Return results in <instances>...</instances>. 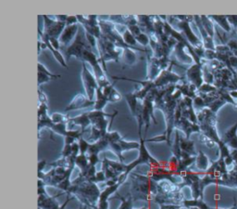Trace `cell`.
<instances>
[{
	"label": "cell",
	"instance_id": "28",
	"mask_svg": "<svg viewBox=\"0 0 237 209\" xmlns=\"http://www.w3.org/2000/svg\"><path fill=\"white\" fill-rule=\"evenodd\" d=\"M208 165V159L207 157L203 154L202 152L199 153V157L197 158V167L200 169H206Z\"/></svg>",
	"mask_w": 237,
	"mask_h": 209
},
{
	"label": "cell",
	"instance_id": "7",
	"mask_svg": "<svg viewBox=\"0 0 237 209\" xmlns=\"http://www.w3.org/2000/svg\"><path fill=\"white\" fill-rule=\"evenodd\" d=\"M95 100H90L87 97L79 93L73 98V100L70 101V103L65 108V112L88 108L90 106H95Z\"/></svg>",
	"mask_w": 237,
	"mask_h": 209
},
{
	"label": "cell",
	"instance_id": "34",
	"mask_svg": "<svg viewBox=\"0 0 237 209\" xmlns=\"http://www.w3.org/2000/svg\"><path fill=\"white\" fill-rule=\"evenodd\" d=\"M108 98L109 102H117V101H120L121 100V95L117 90L113 89L112 92L110 93V95Z\"/></svg>",
	"mask_w": 237,
	"mask_h": 209
},
{
	"label": "cell",
	"instance_id": "46",
	"mask_svg": "<svg viewBox=\"0 0 237 209\" xmlns=\"http://www.w3.org/2000/svg\"><path fill=\"white\" fill-rule=\"evenodd\" d=\"M45 165H46V161H45V160L40 161L39 164H38V172H42V170L44 168Z\"/></svg>",
	"mask_w": 237,
	"mask_h": 209
},
{
	"label": "cell",
	"instance_id": "5",
	"mask_svg": "<svg viewBox=\"0 0 237 209\" xmlns=\"http://www.w3.org/2000/svg\"><path fill=\"white\" fill-rule=\"evenodd\" d=\"M82 64H83L82 80H83V87L86 91V96L90 100H94L95 93L99 87H98L97 81L95 79V76H93V74L87 69L85 61H82Z\"/></svg>",
	"mask_w": 237,
	"mask_h": 209
},
{
	"label": "cell",
	"instance_id": "33",
	"mask_svg": "<svg viewBox=\"0 0 237 209\" xmlns=\"http://www.w3.org/2000/svg\"><path fill=\"white\" fill-rule=\"evenodd\" d=\"M51 80H54L52 77H50L49 75L44 73H41V72H38V86H41L43 83H45V82H49Z\"/></svg>",
	"mask_w": 237,
	"mask_h": 209
},
{
	"label": "cell",
	"instance_id": "45",
	"mask_svg": "<svg viewBox=\"0 0 237 209\" xmlns=\"http://www.w3.org/2000/svg\"><path fill=\"white\" fill-rule=\"evenodd\" d=\"M75 142V139L72 137H65V144L71 145Z\"/></svg>",
	"mask_w": 237,
	"mask_h": 209
},
{
	"label": "cell",
	"instance_id": "22",
	"mask_svg": "<svg viewBox=\"0 0 237 209\" xmlns=\"http://www.w3.org/2000/svg\"><path fill=\"white\" fill-rule=\"evenodd\" d=\"M181 150L182 152H185L189 154L194 153V142L189 141L188 140H184V138L181 137Z\"/></svg>",
	"mask_w": 237,
	"mask_h": 209
},
{
	"label": "cell",
	"instance_id": "20",
	"mask_svg": "<svg viewBox=\"0 0 237 209\" xmlns=\"http://www.w3.org/2000/svg\"><path fill=\"white\" fill-rule=\"evenodd\" d=\"M50 118H51V120H52V122L54 124H65V125H68V123L70 122V117H68L66 114L58 113H55L51 114Z\"/></svg>",
	"mask_w": 237,
	"mask_h": 209
},
{
	"label": "cell",
	"instance_id": "12",
	"mask_svg": "<svg viewBox=\"0 0 237 209\" xmlns=\"http://www.w3.org/2000/svg\"><path fill=\"white\" fill-rule=\"evenodd\" d=\"M190 47V45L188 43H183V42H178L177 46L174 47L172 54L175 55L176 59L180 61V62H186V63H190L192 59L189 55H187L185 53V49Z\"/></svg>",
	"mask_w": 237,
	"mask_h": 209
},
{
	"label": "cell",
	"instance_id": "39",
	"mask_svg": "<svg viewBox=\"0 0 237 209\" xmlns=\"http://www.w3.org/2000/svg\"><path fill=\"white\" fill-rule=\"evenodd\" d=\"M62 155H63V158H69L70 156L72 155L71 145L65 144V146L63 148V151H62Z\"/></svg>",
	"mask_w": 237,
	"mask_h": 209
},
{
	"label": "cell",
	"instance_id": "30",
	"mask_svg": "<svg viewBox=\"0 0 237 209\" xmlns=\"http://www.w3.org/2000/svg\"><path fill=\"white\" fill-rule=\"evenodd\" d=\"M47 110H48V107H47V103H42V102H39V108H38V119L44 117V116H46L47 115Z\"/></svg>",
	"mask_w": 237,
	"mask_h": 209
},
{
	"label": "cell",
	"instance_id": "13",
	"mask_svg": "<svg viewBox=\"0 0 237 209\" xmlns=\"http://www.w3.org/2000/svg\"><path fill=\"white\" fill-rule=\"evenodd\" d=\"M186 75L188 79L193 82V84L196 87H198L199 88L201 87L202 85V78H201V72H200V67L199 64H196L192 66L190 69L186 70Z\"/></svg>",
	"mask_w": 237,
	"mask_h": 209
},
{
	"label": "cell",
	"instance_id": "8",
	"mask_svg": "<svg viewBox=\"0 0 237 209\" xmlns=\"http://www.w3.org/2000/svg\"><path fill=\"white\" fill-rule=\"evenodd\" d=\"M161 73L159 59L153 54H147V81L154 82Z\"/></svg>",
	"mask_w": 237,
	"mask_h": 209
},
{
	"label": "cell",
	"instance_id": "3",
	"mask_svg": "<svg viewBox=\"0 0 237 209\" xmlns=\"http://www.w3.org/2000/svg\"><path fill=\"white\" fill-rule=\"evenodd\" d=\"M174 64H175V62L172 60L170 67L166 70L161 71L159 75L153 82L154 88H159V87H169V86H171V85H176V83H178L179 80L183 79V77H181V76H179L176 73L171 72V68Z\"/></svg>",
	"mask_w": 237,
	"mask_h": 209
},
{
	"label": "cell",
	"instance_id": "9",
	"mask_svg": "<svg viewBox=\"0 0 237 209\" xmlns=\"http://www.w3.org/2000/svg\"><path fill=\"white\" fill-rule=\"evenodd\" d=\"M79 27H80V23H76V24L65 27L63 33H61V35L58 39L59 43H60V48H62L64 47H69L73 42L72 41L73 37H74V35H77Z\"/></svg>",
	"mask_w": 237,
	"mask_h": 209
},
{
	"label": "cell",
	"instance_id": "50",
	"mask_svg": "<svg viewBox=\"0 0 237 209\" xmlns=\"http://www.w3.org/2000/svg\"><path fill=\"white\" fill-rule=\"evenodd\" d=\"M79 209H83V208H82V207H81V208H79Z\"/></svg>",
	"mask_w": 237,
	"mask_h": 209
},
{
	"label": "cell",
	"instance_id": "43",
	"mask_svg": "<svg viewBox=\"0 0 237 209\" xmlns=\"http://www.w3.org/2000/svg\"><path fill=\"white\" fill-rule=\"evenodd\" d=\"M71 150H72V154L75 155V156H78V155H79V153H80V146H79V143L74 142L73 144H71Z\"/></svg>",
	"mask_w": 237,
	"mask_h": 209
},
{
	"label": "cell",
	"instance_id": "18",
	"mask_svg": "<svg viewBox=\"0 0 237 209\" xmlns=\"http://www.w3.org/2000/svg\"><path fill=\"white\" fill-rule=\"evenodd\" d=\"M123 59V62L125 65H128V66H133L135 61H136V55H135V52H134V49L133 48H125L123 50V54H122V57Z\"/></svg>",
	"mask_w": 237,
	"mask_h": 209
},
{
	"label": "cell",
	"instance_id": "37",
	"mask_svg": "<svg viewBox=\"0 0 237 209\" xmlns=\"http://www.w3.org/2000/svg\"><path fill=\"white\" fill-rule=\"evenodd\" d=\"M127 28H128V30L132 33V34H133L134 37H136L137 35H139V34L142 33V30H141V28L138 26V24H135V25H129V26H127Z\"/></svg>",
	"mask_w": 237,
	"mask_h": 209
},
{
	"label": "cell",
	"instance_id": "19",
	"mask_svg": "<svg viewBox=\"0 0 237 209\" xmlns=\"http://www.w3.org/2000/svg\"><path fill=\"white\" fill-rule=\"evenodd\" d=\"M120 185H121V184H120V183H118V184H116V185H114V186L107 187V188L104 190V192H102V193H101V194H100V197H99V203L107 202V200H108V196H109L111 193H115V192L117 191V189L119 188V186H120Z\"/></svg>",
	"mask_w": 237,
	"mask_h": 209
},
{
	"label": "cell",
	"instance_id": "25",
	"mask_svg": "<svg viewBox=\"0 0 237 209\" xmlns=\"http://www.w3.org/2000/svg\"><path fill=\"white\" fill-rule=\"evenodd\" d=\"M136 41L138 43H140L143 47H145L146 48L147 47V46L150 44V38H149V35L145 33H141L139 35H137L135 37Z\"/></svg>",
	"mask_w": 237,
	"mask_h": 209
},
{
	"label": "cell",
	"instance_id": "32",
	"mask_svg": "<svg viewBox=\"0 0 237 209\" xmlns=\"http://www.w3.org/2000/svg\"><path fill=\"white\" fill-rule=\"evenodd\" d=\"M118 198H120L121 201H122V204L121 206L120 209H132L133 208V199L132 198H129L128 200L124 199L123 197L121 196H118Z\"/></svg>",
	"mask_w": 237,
	"mask_h": 209
},
{
	"label": "cell",
	"instance_id": "36",
	"mask_svg": "<svg viewBox=\"0 0 237 209\" xmlns=\"http://www.w3.org/2000/svg\"><path fill=\"white\" fill-rule=\"evenodd\" d=\"M70 186H71V183H70V179H65L63 181H61L57 187L58 188V189H60V190H63V191H65V192H68L69 191V189L70 188Z\"/></svg>",
	"mask_w": 237,
	"mask_h": 209
},
{
	"label": "cell",
	"instance_id": "42",
	"mask_svg": "<svg viewBox=\"0 0 237 209\" xmlns=\"http://www.w3.org/2000/svg\"><path fill=\"white\" fill-rule=\"evenodd\" d=\"M49 41L52 45V47L57 49V50H59L60 48V43H59V40L57 39V38H54V37H49Z\"/></svg>",
	"mask_w": 237,
	"mask_h": 209
},
{
	"label": "cell",
	"instance_id": "27",
	"mask_svg": "<svg viewBox=\"0 0 237 209\" xmlns=\"http://www.w3.org/2000/svg\"><path fill=\"white\" fill-rule=\"evenodd\" d=\"M79 146H80V154H85L88 152L90 143L85 140L83 137L79 140Z\"/></svg>",
	"mask_w": 237,
	"mask_h": 209
},
{
	"label": "cell",
	"instance_id": "48",
	"mask_svg": "<svg viewBox=\"0 0 237 209\" xmlns=\"http://www.w3.org/2000/svg\"><path fill=\"white\" fill-rule=\"evenodd\" d=\"M70 200H71V198H70V197H68V199H67V201H66V202H65V203H64V204H63V205H62V206H61V207H58V208H57V209H64V208H65V207H66V206H67V205H68V203H69V202H70Z\"/></svg>",
	"mask_w": 237,
	"mask_h": 209
},
{
	"label": "cell",
	"instance_id": "26",
	"mask_svg": "<svg viewBox=\"0 0 237 209\" xmlns=\"http://www.w3.org/2000/svg\"><path fill=\"white\" fill-rule=\"evenodd\" d=\"M102 138H103L102 132H101L99 129H97L96 127L91 126V137H90V140H93V141L96 142V141H98L99 140H101Z\"/></svg>",
	"mask_w": 237,
	"mask_h": 209
},
{
	"label": "cell",
	"instance_id": "31",
	"mask_svg": "<svg viewBox=\"0 0 237 209\" xmlns=\"http://www.w3.org/2000/svg\"><path fill=\"white\" fill-rule=\"evenodd\" d=\"M107 180L106 178V175L104 173V171H100V172H97L95 174V177H93L92 179H90L88 181H91V182H94V183H96V182H102V181H105Z\"/></svg>",
	"mask_w": 237,
	"mask_h": 209
},
{
	"label": "cell",
	"instance_id": "29",
	"mask_svg": "<svg viewBox=\"0 0 237 209\" xmlns=\"http://www.w3.org/2000/svg\"><path fill=\"white\" fill-rule=\"evenodd\" d=\"M38 72H41V73H45V74H47V75H49L50 77H52L53 79H58V78H60L61 77V75L60 74H53V73H51L49 71H47L46 70V68L41 63V62H38Z\"/></svg>",
	"mask_w": 237,
	"mask_h": 209
},
{
	"label": "cell",
	"instance_id": "38",
	"mask_svg": "<svg viewBox=\"0 0 237 209\" xmlns=\"http://www.w3.org/2000/svg\"><path fill=\"white\" fill-rule=\"evenodd\" d=\"M167 135H166V132L163 134V135H160V136H157V137H153L151 139H147L146 140V141L147 142H161V141H167Z\"/></svg>",
	"mask_w": 237,
	"mask_h": 209
},
{
	"label": "cell",
	"instance_id": "14",
	"mask_svg": "<svg viewBox=\"0 0 237 209\" xmlns=\"http://www.w3.org/2000/svg\"><path fill=\"white\" fill-rule=\"evenodd\" d=\"M175 127L177 129H182L184 130L186 135H187V140L190 137V133L194 132V131H199V127L196 125V124H191L189 122L188 119H186L185 117H183L180 119V121H178L177 123H175Z\"/></svg>",
	"mask_w": 237,
	"mask_h": 209
},
{
	"label": "cell",
	"instance_id": "41",
	"mask_svg": "<svg viewBox=\"0 0 237 209\" xmlns=\"http://www.w3.org/2000/svg\"><path fill=\"white\" fill-rule=\"evenodd\" d=\"M88 160H89V164L94 167L99 162V158L97 154H90V156L88 157Z\"/></svg>",
	"mask_w": 237,
	"mask_h": 209
},
{
	"label": "cell",
	"instance_id": "11",
	"mask_svg": "<svg viewBox=\"0 0 237 209\" xmlns=\"http://www.w3.org/2000/svg\"><path fill=\"white\" fill-rule=\"evenodd\" d=\"M38 31H39V38H40L43 42H44V43L46 44L47 48H49V50L52 52V54L54 55L55 59H56L64 68H67V69H68V64H67V62H66V60L64 59L63 55L59 52V50H57V49H55V48L52 47V45H51V43H50V41H49V36L46 35V34H44V33H43V32L41 31L40 28L38 29Z\"/></svg>",
	"mask_w": 237,
	"mask_h": 209
},
{
	"label": "cell",
	"instance_id": "49",
	"mask_svg": "<svg viewBox=\"0 0 237 209\" xmlns=\"http://www.w3.org/2000/svg\"><path fill=\"white\" fill-rule=\"evenodd\" d=\"M142 209H147V208H146V207H144V208H142Z\"/></svg>",
	"mask_w": 237,
	"mask_h": 209
},
{
	"label": "cell",
	"instance_id": "44",
	"mask_svg": "<svg viewBox=\"0 0 237 209\" xmlns=\"http://www.w3.org/2000/svg\"><path fill=\"white\" fill-rule=\"evenodd\" d=\"M38 94H39V102L42 103H47V98L44 92H42L41 89H38Z\"/></svg>",
	"mask_w": 237,
	"mask_h": 209
},
{
	"label": "cell",
	"instance_id": "47",
	"mask_svg": "<svg viewBox=\"0 0 237 209\" xmlns=\"http://www.w3.org/2000/svg\"><path fill=\"white\" fill-rule=\"evenodd\" d=\"M38 194L39 195H46L45 194V191H44V187L38 188Z\"/></svg>",
	"mask_w": 237,
	"mask_h": 209
},
{
	"label": "cell",
	"instance_id": "16",
	"mask_svg": "<svg viewBox=\"0 0 237 209\" xmlns=\"http://www.w3.org/2000/svg\"><path fill=\"white\" fill-rule=\"evenodd\" d=\"M124 98H125L126 101L128 102V105H129V107H130L132 115L136 118V115H137V109H138V105H139L137 97L135 96L134 92H131V93L125 94V95H124Z\"/></svg>",
	"mask_w": 237,
	"mask_h": 209
},
{
	"label": "cell",
	"instance_id": "1",
	"mask_svg": "<svg viewBox=\"0 0 237 209\" xmlns=\"http://www.w3.org/2000/svg\"><path fill=\"white\" fill-rule=\"evenodd\" d=\"M97 50L100 55V61L103 64L105 73H107L106 62L111 60H115V62H119L120 58L122 57L124 49L121 47H118L103 35H101V37L97 39Z\"/></svg>",
	"mask_w": 237,
	"mask_h": 209
},
{
	"label": "cell",
	"instance_id": "6",
	"mask_svg": "<svg viewBox=\"0 0 237 209\" xmlns=\"http://www.w3.org/2000/svg\"><path fill=\"white\" fill-rule=\"evenodd\" d=\"M114 114V113L112 114H108V113H104L103 111H91L88 113V115H89V118L91 120V123H92V127H96L97 129H99L101 132H102V136L103 138L107 135L108 133V120L106 119V117L109 116V117H112Z\"/></svg>",
	"mask_w": 237,
	"mask_h": 209
},
{
	"label": "cell",
	"instance_id": "23",
	"mask_svg": "<svg viewBox=\"0 0 237 209\" xmlns=\"http://www.w3.org/2000/svg\"><path fill=\"white\" fill-rule=\"evenodd\" d=\"M88 157L85 156V154H79L76 158V161H75V165L78 166L80 167V169H82V171H84L87 167L89 166V163H88Z\"/></svg>",
	"mask_w": 237,
	"mask_h": 209
},
{
	"label": "cell",
	"instance_id": "2",
	"mask_svg": "<svg viewBox=\"0 0 237 209\" xmlns=\"http://www.w3.org/2000/svg\"><path fill=\"white\" fill-rule=\"evenodd\" d=\"M86 48L93 49L92 47L90 46V44L87 41L84 28L80 24L79 31H78V33H77L75 39L73 40V42L69 47H67L64 49V54L66 55V60H68L71 56H74V57L81 60L83 52Z\"/></svg>",
	"mask_w": 237,
	"mask_h": 209
},
{
	"label": "cell",
	"instance_id": "10",
	"mask_svg": "<svg viewBox=\"0 0 237 209\" xmlns=\"http://www.w3.org/2000/svg\"><path fill=\"white\" fill-rule=\"evenodd\" d=\"M74 126H80L81 129L83 132H86L88 129L89 126H92L91 120L89 118L88 113H83L76 117L73 118H70V122L68 123L67 127H68V130H74L73 127Z\"/></svg>",
	"mask_w": 237,
	"mask_h": 209
},
{
	"label": "cell",
	"instance_id": "17",
	"mask_svg": "<svg viewBox=\"0 0 237 209\" xmlns=\"http://www.w3.org/2000/svg\"><path fill=\"white\" fill-rule=\"evenodd\" d=\"M95 92H96V100H95V106H94V110L102 111V109L106 106V104L108 102H109L108 98L104 95V93H103V91L100 87H98Z\"/></svg>",
	"mask_w": 237,
	"mask_h": 209
},
{
	"label": "cell",
	"instance_id": "51",
	"mask_svg": "<svg viewBox=\"0 0 237 209\" xmlns=\"http://www.w3.org/2000/svg\"><path fill=\"white\" fill-rule=\"evenodd\" d=\"M179 209H182V208H179Z\"/></svg>",
	"mask_w": 237,
	"mask_h": 209
},
{
	"label": "cell",
	"instance_id": "35",
	"mask_svg": "<svg viewBox=\"0 0 237 209\" xmlns=\"http://www.w3.org/2000/svg\"><path fill=\"white\" fill-rule=\"evenodd\" d=\"M85 35H86V38H87V41H88V43L90 44V46L92 47V48L94 49V50H96V38L94 36V35H92V34H90L89 33H87L86 31H85Z\"/></svg>",
	"mask_w": 237,
	"mask_h": 209
},
{
	"label": "cell",
	"instance_id": "24",
	"mask_svg": "<svg viewBox=\"0 0 237 209\" xmlns=\"http://www.w3.org/2000/svg\"><path fill=\"white\" fill-rule=\"evenodd\" d=\"M104 138H106V139H107V140L109 142V144H110V143H117V142H119V141L121 140L120 133H119V132H117V131L108 132V133H107V135H106Z\"/></svg>",
	"mask_w": 237,
	"mask_h": 209
},
{
	"label": "cell",
	"instance_id": "4",
	"mask_svg": "<svg viewBox=\"0 0 237 209\" xmlns=\"http://www.w3.org/2000/svg\"><path fill=\"white\" fill-rule=\"evenodd\" d=\"M44 30L43 33L48 35L49 37H54L59 39L61 33H63L66 25V22L58 21L56 20L51 19L47 15H44Z\"/></svg>",
	"mask_w": 237,
	"mask_h": 209
},
{
	"label": "cell",
	"instance_id": "15",
	"mask_svg": "<svg viewBox=\"0 0 237 209\" xmlns=\"http://www.w3.org/2000/svg\"><path fill=\"white\" fill-rule=\"evenodd\" d=\"M108 145H109V142L107 140V139L106 138H102L98 141L91 143L87 153H89L90 154H98L101 151L106 149Z\"/></svg>",
	"mask_w": 237,
	"mask_h": 209
},
{
	"label": "cell",
	"instance_id": "21",
	"mask_svg": "<svg viewBox=\"0 0 237 209\" xmlns=\"http://www.w3.org/2000/svg\"><path fill=\"white\" fill-rule=\"evenodd\" d=\"M121 148L122 151H129V150H132V149H138L140 148V143L134 141H125L124 140H121L119 142H118Z\"/></svg>",
	"mask_w": 237,
	"mask_h": 209
},
{
	"label": "cell",
	"instance_id": "40",
	"mask_svg": "<svg viewBox=\"0 0 237 209\" xmlns=\"http://www.w3.org/2000/svg\"><path fill=\"white\" fill-rule=\"evenodd\" d=\"M79 23V20L77 19V16H68L67 20H66V25L70 26V25H73Z\"/></svg>",
	"mask_w": 237,
	"mask_h": 209
}]
</instances>
